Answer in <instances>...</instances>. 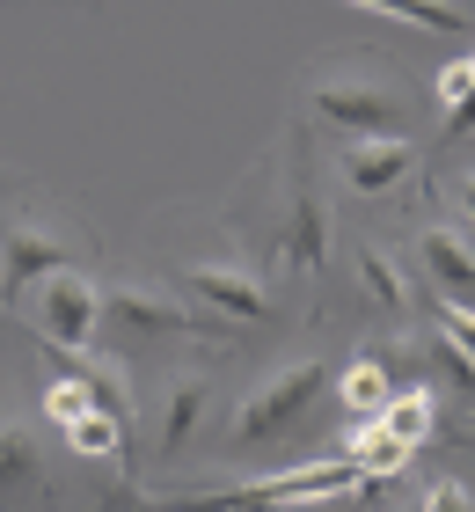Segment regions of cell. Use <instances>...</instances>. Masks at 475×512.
<instances>
[{
	"label": "cell",
	"instance_id": "14",
	"mask_svg": "<svg viewBox=\"0 0 475 512\" xmlns=\"http://www.w3.org/2000/svg\"><path fill=\"white\" fill-rule=\"evenodd\" d=\"M439 132L446 139H468L475 132V44L461 59L439 66Z\"/></svg>",
	"mask_w": 475,
	"mask_h": 512
},
{
	"label": "cell",
	"instance_id": "8",
	"mask_svg": "<svg viewBox=\"0 0 475 512\" xmlns=\"http://www.w3.org/2000/svg\"><path fill=\"white\" fill-rule=\"evenodd\" d=\"M103 315H117L125 330H147V337H205L212 330V315L198 300H176V293H154V286H110Z\"/></svg>",
	"mask_w": 475,
	"mask_h": 512
},
{
	"label": "cell",
	"instance_id": "1",
	"mask_svg": "<svg viewBox=\"0 0 475 512\" xmlns=\"http://www.w3.org/2000/svg\"><path fill=\"white\" fill-rule=\"evenodd\" d=\"M388 483L359 476V461L329 454L315 469H278L256 483H227V491H190V498H154V512H300V505H329V498H373Z\"/></svg>",
	"mask_w": 475,
	"mask_h": 512
},
{
	"label": "cell",
	"instance_id": "18",
	"mask_svg": "<svg viewBox=\"0 0 475 512\" xmlns=\"http://www.w3.org/2000/svg\"><path fill=\"white\" fill-rule=\"evenodd\" d=\"M198 410H205V381L190 374V381H176V388H169V410H161V447H169V454H176L183 439H190Z\"/></svg>",
	"mask_w": 475,
	"mask_h": 512
},
{
	"label": "cell",
	"instance_id": "5",
	"mask_svg": "<svg viewBox=\"0 0 475 512\" xmlns=\"http://www.w3.org/2000/svg\"><path fill=\"white\" fill-rule=\"evenodd\" d=\"M52 271H74V235L66 227H44V220H15L0 227V300H30Z\"/></svg>",
	"mask_w": 475,
	"mask_h": 512
},
{
	"label": "cell",
	"instance_id": "19",
	"mask_svg": "<svg viewBox=\"0 0 475 512\" xmlns=\"http://www.w3.org/2000/svg\"><path fill=\"white\" fill-rule=\"evenodd\" d=\"M37 469H44V461H37V439L8 425V432H0V491H15V483H30Z\"/></svg>",
	"mask_w": 475,
	"mask_h": 512
},
{
	"label": "cell",
	"instance_id": "4",
	"mask_svg": "<svg viewBox=\"0 0 475 512\" xmlns=\"http://www.w3.org/2000/svg\"><path fill=\"white\" fill-rule=\"evenodd\" d=\"M22 308H30L37 337L52 344V352H88L95 322H103V286H95L88 271H52Z\"/></svg>",
	"mask_w": 475,
	"mask_h": 512
},
{
	"label": "cell",
	"instance_id": "17",
	"mask_svg": "<svg viewBox=\"0 0 475 512\" xmlns=\"http://www.w3.org/2000/svg\"><path fill=\"white\" fill-rule=\"evenodd\" d=\"M359 286L373 293V308H402L410 300V278H402V264L380 242H359Z\"/></svg>",
	"mask_w": 475,
	"mask_h": 512
},
{
	"label": "cell",
	"instance_id": "20",
	"mask_svg": "<svg viewBox=\"0 0 475 512\" xmlns=\"http://www.w3.org/2000/svg\"><path fill=\"white\" fill-rule=\"evenodd\" d=\"M439 337L454 344L461 359H475V308H454V300H439Z\"/></svg>",
	"mask_w": 475,
	"mask_h": 512
},
{
	"label": "cell",
	"instance_id": "3",
	"mask_svg": "<svg viewBox=\"0 0 475 512\" xmlns=\"http://www.w3.org/2000/svg\"><path fill=\"white\" fill-rule=\"evenodd\" d=\"M322 388H329V366H322V359H293V366H278V374L242 403V417H234V447H264V439L293 432L300 417L315 410V395H322Z\"/></svg>",
	"mask_w": 475,
	"mask_h": 512
},
{
	"label": "cell",
	"instance_id": "23",
	"mask_svg": "<svg viewBox=\"0 0 475 512\" xmlns=\"http://www.w3.org/2000/svg\"><path fill=\"white\" fill-rule=\"evenodd\" d=\"M0 191H15V176H8V169H0Z\"/></svg>",
	"mask_w": 475,
	"mask_h": 512
},
{
	"label": "cell",
	"instance_id": "10",
	"mask_svg": "<svg viewBox=\"0 0 475 512\" xmlns=\"http://www.w3.org/2000/svg\"><path fill=\"white\" fill-rule=\"evenodd\" d=\"M417 264L439 286V300H454V308L475 300V242L461 235V227H424L417 235Z\"/></svg>",
	"mask_w": 475,
	"mask_h": 512
},
{
	"label": "cell",
	"instance_id": "2",
	"mask_svg": "<svg viewBox=\"0 0 475 512\" xmlns=\"http://www.w3.org/2000/svg\"><path fill=\"white\" fill-rule=\"evenodd\" d=\"M307 110L351 139H395L402 132V88L373 59H337L307 81Z\"/></svg>",
	"mask_w": 475,
	"mask_h": 512
},
{
	"label": "cell",
	"instance_id": "11",
	"mask_svg": "<svg viewBox=\"0 0 475 512\" xmlns=\"http://www.w3.org/2000/svg\"><path fill=\"white\" fill-rule=\"evenodd\" d=\"M410 169H417V147H410L402 132H395V139H351V147H344V183H351L359 198L395 191Z\"/></svg>",
	"mask_w": 475,
	"mask_h": 512
},
{
	"label": "cell",
	"instance_id": "7",
	"mask_svg": "<svg viewBox=\"0 0 475 512\" xmlns=\"http://www.w3.org/2000/svg\"><path fill=\"white\" fill-rule=\"evenodd\" d=\"M44 417H52V425L66 432V447L88 454V461H110L117 447H125V425H117L81 381H52V388H44Z\"/></svg>",
	"mask_w": 475,
	"mask_h": 512
},
{
	"label": "cell",
	"instance_id": "16",
	"mask_svg": "<svg viewBox=\"0 0 475 512\" xmlns=\"http://www.w3.org/2000/svg\"><path fill=\"white\" fill-rule=\"evenodd\" d=\"M380 425H388L402 447H424V439H432V425H439V403H432V388H395V403L380 410Z\"/></svg>",
	"mask_w": 475,
	"mask_h": 512
},
{
	"label": "cell",
	"instance_id": "15",
	"mask_svg": "<svg viewBox=\"0 0 475 512\" xmlns=\"http://www.w3.org/2000/svg\"><path fill=\"white\" fill-rule=\"evenodd\" d=\"M337 395H344V410L366 425V417H380V410L395 403V381H388V366H380V359L366 352V359H351L344 374H337Z\"/></svg>",
	"mask_w": 475,
	"mask_h": 512
},
{
	"label": "cell",
	"instance_id": "9",
	"mask_svg": "<svg viewBox=\"0 0 475 512\" xmlns=\"http://www.w3.org/2000/svg\"><path fill=\"white\" fill-rule=\"evenodd\" d=\"M278 249L293 256L300 271H322V256H329V213H322V198L307 191V154H300L293 183H285V213H278Z\"/></svg>",
	"mask_w": 475,
	"mask_h": 512
},
{
	"label": "cell",
	"instance_id": "22",
	"mask_svg": "<svg viewBox=\"0 0 475 512\" xmlns=\"http://www.w3.org/2000/svg\"><path fill=\"white\" fill-rule=\"evenodd\" d=\"M454 198H461V213H468V220H475V169H468V176H461V183H454Z\"/></svg>",
	"mask_w": 475,
	"mask_h": 512
},
{
	"label": "cell",
	"instance_id": "13",
	"mask_svg": "<svg viewBox=\"0 0 475 512\" xmlns=\"http://www.w3.org/2000/svg\"><path fill=\"white\" fill-rule=\"evenodd\" d=\"M344 461H359V476H373V483H395L402 469H410V447H402V439L380 425V417H366V425H351Z\"/></svg>",
	"mask_w": 475,
	"mask_h": 512
},
{
	"label": "cell",
	"instance_id": "24",
	"mask_svg": "<svg viewBox=\"0 0 475 512\" xmlns=\"http://www.w3.org/2000/svg\"><path fill=\"white\" fill-rule=\"evenodd\" d=\"M88 8H103V0H88Z\"/></svg>",
	"mask_w": 475,
	"mask_h": 512
},
{
	"label": "cell",
	"instance_id": "12",
	"mask_svg": "<svg viewBox=\"0 0 475 512\" xmlns=\"http://www.w3.org/2000/svg\"><path fill=\"white\" fill-rule=\"evenodd\" d=\"M344 8H366V15L410 22V30H432V37H475V15L454 8V0H344Z\"/></svg>",
	"mask_w": 475,
	"mask_h": 512
},
{
	"label": "cell",
	"instance_id": "6",
	"mask_svg": "<svg viewBox=\"0 0 475 512\" xmlns=\"http://www.w3.org/2000/svg\"><path fill=\"white\" fill-rule=\"evenodd\" d=\"M183 293L198 300V308L227 315V322H271L264 278H256L249 264H234V256H205V264H190L183 271Z\"/></svg>",
	"mask_w": 475,
	"mask_h": 512
},
{
	"label": "cell",
	"instance_id": "21",
	"mask_svg": "<svg viewBox=\"0 0 475 512\" xmlns=\"http://www.w3.org/2000/svg\"><path fill=\"white\" fill-rule=\"evenodd\" d=\"M417 512H475V498H468V483H432Z\"/></svg>",
	"mask_w": 475,
	"mask_h": 512
}]
</instances>
